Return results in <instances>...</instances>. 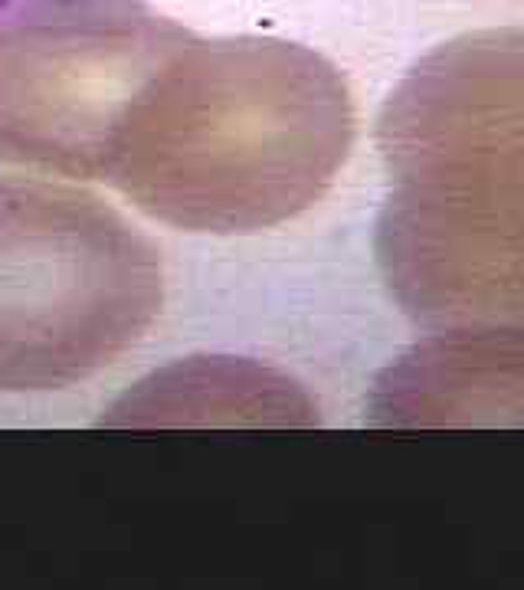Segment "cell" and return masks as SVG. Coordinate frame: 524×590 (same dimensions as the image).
I'll use <instances>...</instances> for the list:
<instances>
[{
	"instance_id": "6da1fadb",
	"label": "cell",
	"mask_w": 524,
	"mask_h": 590,
	"mask_svg": "<svg viewBox=\"0 0 524 590\" xmlns=\"http://www.w3.org/2000/svg\"><path fill=\"white\" fill-rule=\"evenodd\" d=\"M377 263L430 332L524 341V27L426 53L377 122Z\"/></svg>"
},
{
	"instance_id": "7a4b0ae2",
	"label": "cell",
	"mask_w": 524,
	"mask_h": 590,
	"mask_svg": "<svg viewBox=\"0 0 524 590\" xmlns=\"http://www.w3.org/2000/svg\"><path fill=\"white\" fill-rule=\"evenodd\" d=\"M351 145V89L321 53L187 30L128 102L102 181L168 227L256 233L318 204Z\"/></svg>"
},
{
	"instance_id": "3957f363",
	"label": "cell",
	"mask_w": 524,
	"mask_h": 590,
	"mask_svg": "<svg viewBox=\"0 0 524 590\" xmlns=\"http://www.w3.org/2000/svg\"><path fill=\"white\" fill-rule=\"evenodd\" d=\"M161 302L158 250L102 197L0 174V391L99 374L145 338Z\"/></svg>"
},
{
	"instance_id": "277c9868",
	"label": "cell",
	"mask_w": 524,
	"mask_h": 590,
	"mask_svg": "<svg viewBox=\"0 0 524 590\" xmlns=\"http://www.w3.org/2000/svg\"><path fill=\"white\" fill-rule=\"evenodd\" d=\"M187 27L145 0H43L0 20V161L102 181L118 122Z\"/></svg>"
},
{
	"instance_id": "5b68a950",
	"label": "cell",
	"mask_w": 524,
	"mask_h": 590,
	"mask_svg": "<svg viewBox=\"0 0 524 590\" xmlns=\"http://www.w3.org/2000/svg\"><path fill=\"white\" fill-rule=\"evenodd\" d=\"M374 427H521L524 341L433 332L380 374Z\"/></svg>"
},
{
	"instance_id": "8992f818",
	"label": "cell",
	"mask_w": 524,
	"mask_h": 590,
	"mask_svg": "<svg viewBox=\"0 0 524 590\" xmlns=\"http://www.w3.org/2000/svg\"><path fill=\"white\" fill-rule=\"evenodd\" d=\"M30 4H43V0H0V20H4L7 14H14V10H20V7H30Z\"/></svg>"
}]
</instances>
